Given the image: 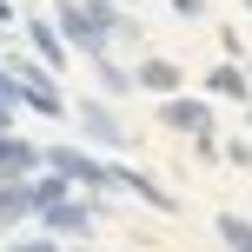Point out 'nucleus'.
<instances>
[{
    "label": "nucleus",
    "instance_id": "obj_1",
    "mask_svg": "<svg viewBox=\"0 0 252 252\" xmlns=\"http://www.w3.org/2000/svg\"><path fill=\"white\" fill-rule=\"evenodd\" d=\"M159 126H173L179 139H206V133H213V100L173 93V100H159Z\"/></svg>",
    "mask_w": 252,
    "mask_h": 252
},
{
    "label": "nucleus",
    "instance_id": "obj_2",
    "mask_svg": "<svg viewBox=\"0 0 252 252\" xmlns=\"http://www.w3.org/2000/svg\"><path fill=\"white\" fill-rule=\"evenodd\" d=\"M40 159H47L53 173L66 179V186H87V192H106V166H100V159H87V153H80V146H47V153H40Z\"/></svg>",
    "mask_w": 252,
    "mask_h": 252
},
{
    "label": "nucleus",
    "instance_id": "obj_3",
    "mask_svg": "<svg viewBox=\"0 0 252 252\" xmlns=\"http://www.w3.org/2000/svg\"><path fill=\"white\" fill-rule=\"evenodd\" d=\"M80 133H87L100 153H120L126 146V126H120V113L106 100H80Z\"/></svg>",
    "mask_w": 252,
    "mask_h": 252
},
{
    "label": "nucleus",
    "instance_id": "obj_4",
    "mask_svg": "<svg viewBox=\"0 0 252 252\" xmlns=\"http://www.w3.org/2000/svg\"><path fill=\"white\" fill-rule=\"evenodd\" d=\"M133 87H146V93H159V100H173V93H186V66L153 53V60H139V66H133Z\"/></svg>",
    "mask_w": 252,
    "mask_h": 252
},
{
    "label": "nucleus",
    "instance_id": "obj_5",
    "mask_svg": "<svg viewBox=\"0 0 252 252\" xmlns=\"http://www.w3.org/2000/svg\"><path fill=\"white\" fill-rule=\"evenodd\" d=\"M106 186H126V192H139L146 206H159V213H179V199L159 186L153 173H133V166H106Z\"/></svg>",
    "mask_w": 252,
    "mask_h": 252
},
{
    "label": "nucleus",
    "instance_id": "obj_6",
    "mask_svg": "<svg viewBox=\"0 0 252 252\" xmlns=\"http://www.w3.org/2000/svg\"><path fill=\"white\" fill-rule=\"evenodd\" d=\"M93 213H100V206H93V199H60V206H47V213H40V219H47V232H66V239H73V232H80V239H87Z\"/></svg>",
    "mask_w": 252,
    "mask_h": 252
},
{
    "label": "nucleus",
    "instance_id": "obj_7",
    "mask_svg": "<svg viewBox=\"0 0 252 252\" xmlns=\"http://www.w3.org/2000/svg\"><path fill=\"white\" fill-rule=\"evenodd\" d=\"M206 100H239V106H246V100H252L246 66H239V60H219L213 73H206Z\"/></svg>",
    "mask_w": 252,
    "mask_h": 252
},
{
    "label": "nucleus",
    "instance_id": "obj_8",
    "mask_svg": "<svg viewBox=\"0 0 252 252\" xmlns=\"http://www.w3.org/2000/svg\"><path fill=\"white\" fill-rule=\"evenodd\" d=\"M213 232H219V246H226V252H252V219L219 213V219H213Z\"/></svg>",
    "mask_w": 252,
    "mask_h": 252
},
{
    "label": "nucleus",
    "instance_id": "obj_9",
    "mask_svg": "<svg viewBox=\"0 0 252 252\" xmlns=\"http://www.w3.org/2000/svg\"><path fill=\"white\" fill-rule=\"evenodd\" d=\"M40 166V146H20V139H0V173H27Z\"/></svg>",
    "mask_w": 252,
    "mask_h": 252
},
{
    "label": "nucleus",
    "instance_id": "obj_10",
    "mask_svg": "<svg viewBox=\"0 0 252 252\" xmlns=\"http://www.w3.org/2000/svg\"><path fill=\"white\" fill-rule=\"evenodd\" d=\"M27 40H33V47H40V53H47V66H60V60H66V40H60V33H53V27H47V20H33V27H27Z\"/></svg>",
    "mask_w": 252,
    "mask_h": 252
},
{
    "label": "nucleus",
    "instance_id": "obj_11",
    "mask_svg": "<svg viewBox=\"0 0 252 252\" xmlns=\"http://www.w3.org/2000/svg\"><path fill=\"white\" fill-rule=\"evenodd\" d=\"M93 73H100V93H133V73H126V66H113V60H93Z\"/></svg>",
    "mask_w": 252,
    "mask_h": 252
},
{
    "label": "nucleus",
    "instance_id": "obj_12",
    "mask_svg": "<svg viewBox=\"0 0 252 252\" xmlns=\"http://www.w3.org/2000/svg\"><path fill=\"white\" fill-rule=\"evenodd\" d=\"M219 159L226 166H252V139H219Z\"/></svg>",
    "mask_w": 252,
    "mask_h": 252
},
{
    "label": "nucleus",
    "instance_id": "obj_13",
    "mask_svg": "<svg viewBox=\"0 0 252 252\" xmlns=\"http://www.w3.org/2000/svg\"><path fill=\"white\" fill-rule=\"evenodd\" d=\"M166 7H173L179 20H206V0H166Z\"/></svg>",
    "mask_w": 252,
    "mask_h": 252
},
{
    "label": "nucleus",
    "instance_id": "obj_14",
    "mask_svg": "<svg viewBox=\"0 0 252 252\" xmlns=\"http://www.w3.org/2000/svg\"><path fill=\"white\" fill-rule=\"evenodd\" d=\"M13 252H53V239H20Z\"/></svg>",
    "mask_w": 252,
    "mask_h": 252
},
{
    "label": "nucleus",
    "instance_id": "obj_15",
    "mask_svg": "<svg viewBox=\"0 0 252 252\" xmlns=\"http://www.w3.org/2000/svg\"><path fill=\"white\" fill-rule=\"evenodd\" d=\"M246 87H252V60H246Z\"/></svg>",
    "mask_w": 252,
    "mask_h": 252
},
{
    "label": "nucleus",
    "instance_id": "obj_16",
    "mask_svg": "<svg viewBox=\"0 0 252 252\" xmlns=\"http://www.w3.org/2000/svg\"><path fill=\"white\" fill-rule=\"evenodd\" d=\"M239 7H246V13H252V0H239Z\"/></svg>",
    "mask_w": 252,
    "mask_h": 252
},
{
    "label": "nucleus",
    "instance_id": "obj_17",
    "mask_svg": "<svg viewBox=\"0 0 252 252\" xmlns=\"http://www.w3.org/2000/svg\"><path fill=\"white\" fill-rule=\"evenodd\" d=\"M246 133H252V113H246Z\"/></svg>",
    "mask_w": 252,
    "mask_h": 252
}]
</instances>
